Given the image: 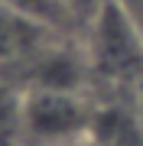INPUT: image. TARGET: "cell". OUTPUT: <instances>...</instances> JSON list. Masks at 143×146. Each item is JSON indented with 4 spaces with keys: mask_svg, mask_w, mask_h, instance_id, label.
<instances>
[{
    "mask_svg": "<svg viewBox=\"0 0 143 146\" xmlns=\"http://www.w3.org/2000/svg\"><path fill=\"white\" fill-rule=\"evenodd\" d=\"M85 58L88 68L104 81L130 84L143 78V39L117 0L101 7L88 23Z\"/></svg>",
    "mask_w": 143,
    "mask_h": 146,
    "instance_id": "2",
    "label": "cell"
},
{
    "mask_svg": "<svg viewBox=\"0 0 143 146\" xmlns=\"http://www.w3.org/2000/svg\"><path fill=\"white\" fill-rule=\"evenodd\" d=\"M39 26H29V23H23L20 16H13L10 10H3L0 7V62L3 58H10L16 52H26V49H33V42H36Z\"/></svg>",
    "mask_w": 143,
    "mask_h": 146,
    "instance_id": "4",
    "label": "cell"
},
{
    "mask_svg": "<svg viewBox=\"0 0 143 146\" xmlns=\"http://www.w3.org/2000/svg\"><path fill=\"white\" fill-rule=\"evenodd\" d=\"M94 107L69 88H26L20 94V146H72L91 140Z\"/></svg>",
    "mask_w": 143,
    "mask_h": 146,
    "instance_id": "1",
    "label": "cell"
},
{
    "mask_svg": "<svg viewBox=\"0 0 143 146\" xmlns=\"http://www.w3.org/2000/svg\"><path fill=\"white\" fill-rule=\"evenodd\" d=\"M72 146H94V143H91V140H85V143H72Z\"/></svg>",
    "mask_w": 143,
    "mask_h": 146,
    "instance_id": "6",
    "label": "cell"
},
{
    "mask_svg": "<svg viewBox=\"0 0 143 146\" xmlns=\"http://www.w3.org/2000/svg\"><path fill=\"white\" fill-rule=\"evenodd\" d=\"M107 3H111V0H65V7L72 10V16L78 23H85V26L94 20V13L101 10V7H107Z\"/></svg>",
    "mask_w": 143,
    "mask_h": 146,
    "instance_id": "5",
    "label": "cell"
},
{
    "mask_svg": "<svg viewBox=\"0 0 143 146\" xmlns=\"http://www.w3.org/2000/svg\"><path fill=\"white\" fill-rule=\"evenodd\" d=\"M3 10H10L13 16H20L29 26H39L46 33H62L72 23H78L72 16V10L65 7V0H0Z\"/></svg>",
    "mask_w": 143,
    "mask_h": 146,
    "instance_id": "3",
    "label": "cell"
}]
</instances>
